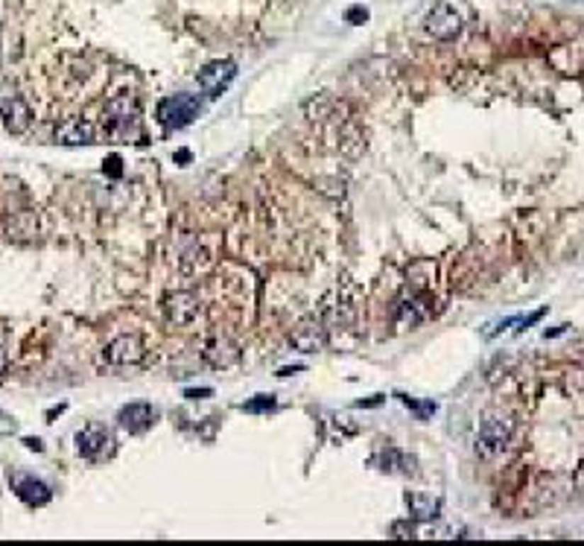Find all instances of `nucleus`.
I'll return each instance as SVG.
<instances>
[{
	"label": "nucleus",
	"instance_id": "20",
	"mask_svg": "<svg viewBox=\"0 0 584 546\" xmlns=\"http://www.w3.org/2000/svg\"><path fill=\"white\" fill-rule=\"evenodd\" d=\"M345 18H348L351 23H362V21H369V9L354 6V9H348V12H345Z\"/></svg>",
	"mask_w": 584,
	"mask_h": 546
},
{
	"label": "nucleus",
	"instance_id": "17",
	"mask_svg": "<svg viewBox=\"0 0 584 546\" xmlns=\"http://www.w3.org/2000/svg\"><path fill=\"white\" fill-rule=\"evenodd\" d=\"M272 406H275V397H272V394H257L254 400L242 403V409H246V412H266V409H272Z\"/></svg>",
	"mask_w": 584,
	"mask_h": 546
},
{
	"label": "nucleus",
	"instance_id": "18",
	"mask_svg": "<svg viewBox=\"0 0 584 546\" xmlns=\"http://www.w3.org/2000/svg\"><path fill=\"white\" fill-rule=\"evenodd\" d=\"M400 400L406 403V406L409 409H415L421 418H427L429 412H435V403H418V400H412V397H406V394H400Z\"/></svg>",
	"mask_w": 584,
	"mask_h": 546
},
{
	"label": "nucleus",
	"instance_id": "22",
	"mask_svg": "<svg viewBox=\"0 0 584 546\" xmlns=\"http://www.w3.org/2000/svg\"><path fill=\"white\" fill-rule=\"evenodd\" d=\"M208 394H210V389H199V392H196V389H190V392H187V397H193V400H199V397H208Z\"/></svg>",
	"mask_w": 584,
	"mask_h": 546
},
{
	"label": "nucleus",
	"instance_id": "8",
	"mask_svg": "<svg viewBox=\"0 0 584 546\" xmlns=\"http://www.w3.org/2000/svg\"><path fill=\"white\" fill-rule=\"evenodd\" d=\"M0 120H4L6 132L12 135H23L30 129L33 123V108L23 103L21 97H15V93H9L6 100H0Z\"/></svg>",
	"mask_w": 584,
	"mask_h": 546
},
{
	"label": "nucleus",
	"instance_id": "3",
	"mask_svg": "<svg viewBox=\"0 0 584 546\" xmlns=\"http://www.w3.org/2000/svg\"><path fill=\"white\" fill-rule=\"evenodd\" d=\"M193 117H199V97L193 93H173L158 103V120L167 129H184Z\"/></svg>",
	"mask_w": 584,
	"mask_h": 546
},
{
	"label": "nucleus",
	"instance_id": "2",
	"mask_svg": "<svg viewBox=\"0 0 584 546\" xmlns=\"http://www.w3.org/2000/svg\"><path fill=\"white\" fill-rule=\"evenodd\" d=\"M511 436H515V421H511L508 415H500V412L488 415L482 421L479 433H476V453L482 459H494L497 453L505 450Z\"/></svg>",
	"mask_w": 584,
	"mask_h": 546
},
{
	"label": "nucleus",
	"instance_id": "12",
	"mask_svg": "<svg viewBox=\"0 0 584 546\" xmlns=\"http://www.w3.org/2000/svg\"><path fill=\"white\" fill-rule=\"evenodd\" d=\"M108 444H111V438H108L106 430H100V426H88V430H82V433L77 436V447H79V453H82L85 459H100V456H106Z\"/></svg>",
	"mask_w": 584,
	"mask_h": 546
},
{
	"label": "nucleus",
	"instance_id": "14",
	"mask_svg": "<svg viewBox=\"0 0 584 546\" xmlns=\"http://www.w3.org/2000/svg\"><path fill=\"white\" fill-rule=\"evenodd\" d=\"M205 360L213 365V368H231L240 363V348L231 342V339H213L208 342L205 348Z\"/></svg>",
	"mask_w": 584,
	"mask_h": 546
},
{
	"label": "nucleus",
	"instance_id": "10",
	"mask_svg": "<svg viewBox=\"0 0 584 546\" xmlns=\"http://www.w3.org/2000/svg\"><path fill=\"white\" fill-rule=\"evenodd\" d=\"M289 342H292V348H298L304 353H315V351H322L327 345V330L322 327L319 319H307L292 330Z\"/></svg>",
	"mask_w": 584,
	"mask_h": 546
},
{
	"label": "nucleus",
	"instance_id": "19",
	"mask_svg": "<svg viewBox=\"0 0 584 546\" xmlns=\"http://www.w3.org/2000/svg\"><path fill=\"white\" fill-rule=\"evenodd\" d=\"M15 418L12 415H6V412H0V436H9V433H15Z\"/></svg>",
	"mask_w": 584,
	"mask_h": 546
},
{
	"label": "nucleus",
	"instance_id": "13",
	"mask_svg": "<svg viewBox=\"0 0 584 546\" xmlns=\"http://www.w3.org/2000/svg\"><path fill=\"white\" fill-rule=\"evenodd\" d=\"M15 494L27 506H47L53 496V491L35 477H15Z\"/></svg>",
	"mask_w": 584,
	"mask_h": 546
},
{
	"label": "nucleus",
	"instance_id": "9",
	"mask_svg": "<svg viewBox=\"0 0 584 546\" xmlns=\"http://www.w3.org/2000/svg\"><path fill=\"white\" fill-rule=\"evenodd\" d=\"M106 360H108L111 365H135V363H140V360H143V342H140V336L123 334V336L111 339L108 348H106Z\"/></svg>",
	"mask_w": 584,
	"mask_h": 546
},
{
	"label": "nucleus",
	"instance_id": "21",
	"mask_svg": "<svg viewBox=\"0 0 584 546\" xmlns=\"http://www.w3.org/2000/svg\"><path fill=\"white\" fill-rule=\"evenodd\" d=\"M106 170H108L111 176H120V158H117V155H111V158L106 161Z\"/></svg>",
	"mask_w": 584,
	"mask_h": 546
},
{
	"label": "nucleus",
	"instance_id": "1",
	"mask_svg": "<svg viewBox=\"0 0 584 546\" xmlns=\"http://www.w3.org/2000/svg\"><path fill=\"white\" fill-rule=\"evenodd\" d=\"M137 117H140V108H137V100L132 93H117L106 103V114H103V129H106V137L111 144H129L132 137H137Z\"/></svg>",
	"mask_w": 584,
	"mask_h": 546
},
{
	"label": "nucleus",
	"instance_id": "16",
	"mask_svg": "<svg viewBox=\"0 0 584 546\" xmlns=\"http://www.w3.org/2000/svg\"><path fill=\"white\" fill-rule=\"evenodd\" d=\"M406 506H409L412 517H418V520H432L438 511V500H429V496H421V494H409Z\"/></svg>",
	"mask_w": 584,
	"mask_h": 546
},
{
	"label": "nucleus",
	"instance_id": "11",
	"mask_svg": "<svg viewBox=\"0 0 584 546\" xmlns=\"http://www.w3.org/2000/svg\"><path fill=\"white\" fill-rule=\"evenodd\" d=\"M117 421L126 433H146L155 423V409L150 403H129V406L120 409Z\"/></svg>",
	"mask_w": 584,
	"mask_h": 546
},
{
	"label": "nucleus",
	"instance_id": "24",
	"mask_svg": "<svg viewBox=\"0 0 584 546\" xmlns=\"http://www.w3.org/2000/svg\"><path fill=\"white\" fill-rule=\"evenodd\" d=\"M23 444H27V447H30V450H44V447H41V441H38V438H23Z\"/></svg>",
	"mask_w": 584,
	"mask_h": 546
},
{
	"label": "nucleus",
	"instance_id": "4",
	"mask_svg": "<svg viewBox=\"0 0 584 546\" xmlns=\"http://www.w3.org/2000/svg\"><path fill=\"white\" fill-rule=\"evenodd\" d=\"M234 76H237V64H234L231 59H216V62H208V64L199 70L196 82H199V88H202L205 93L216 97V93H223V91L231 85Z\"/></svg>",
	"mask_w": 584,
	"mask_h": 546
},
{
	"label": "nucleus",
	"instance_id": "5",
	"mask_svg": "<svg viewBox=\"0 0 584 546\" xmlns=\"http://www.w3.org/2000/svg\"><path fill=\"white\" fill-rule=\"evenodd\" d=\"M427 33L438 41H453L461 33V15L450 6V4H438L432 6V12L427 15Z\"/></svg>",
	"mask_w": 584,
	"mask_h": 546
},
{
	"label": "nucleus",
	"instance_id": "7",
	"mask_svg": "<svg viewBox=\"0 0 584 546\" xmlns=\"http://www.w3.org/2000/svg\"><path fill=\"white\" fill-rule=\"evenodd\" d=\"M164 313H167L169 324L184 327V324H190L193 319L199 316V298L193 292H187V290L173 292V295H167V301H164Z\"/></svg>",
	"mask_w": 584,
	"mask_h": 546
},
{
	"label": "nucleus",
	"instance_id": "6",
	"mask_svg": "<svg viewBox=\"0 0 584 546\" xmlns=\"http://www.w3.org/2000/svg\"><path fill=\"white\" fill-rule=\"evenodd\" d=\"M96 140V126L85 117H67L56 126V144L62 147H88Z\"/></svg>",
	"mask_w": 584,
	"mask_h": 546
},
{
	"label": "nucleus",
	"instance_id": "15",
	"mask_svg": "<svg viewBox=\"0 0 584 546\" xmlns=\"http://www.w3.org/2000/svg\"><path fill=\"white\" fill-rule=\"evenodd\" d=\"M429 301L424 295H409V298H400L398 301V322L403 327H415L421 324L427 316H429Z\"/></svg>",
	"mask_w": 584,
	"mask_h": 546
},
{
	"label": "nucleus",
	"instance_id": "23",
	"mask_svg": "<svg viewBox=\"0 0 584 546\" xmlns=\"http://www.w3.org/2000/svg\"><path fill=\"white\" fill-rule=\"evenodd\" d=\"M6 365H9V353H6L4 348H0V374L6 371Z\"/></svg>",
	"mask_w": 584,
	"mask_h": 546
}]
</instances>
